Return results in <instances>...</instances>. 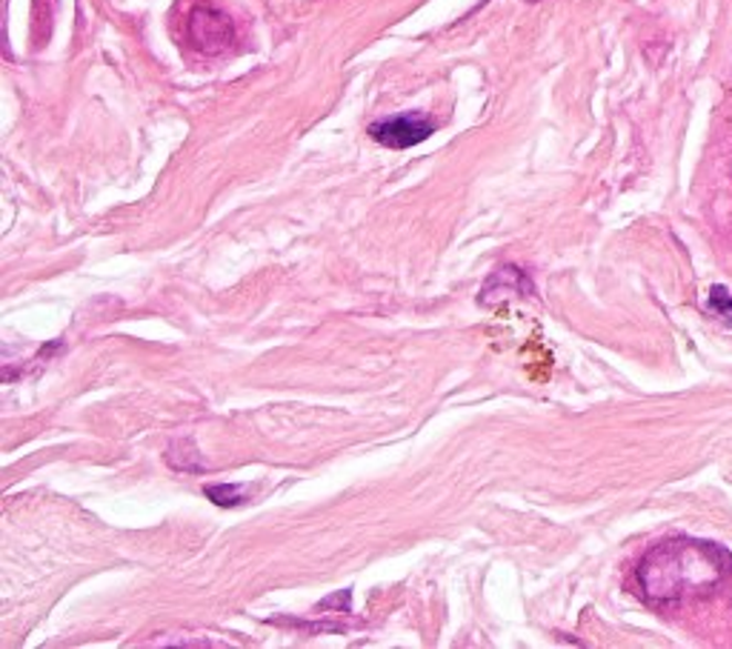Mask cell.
Returning a JSON list of instances; mask_svg holds the SVG:
<instances>
[{"instance_id":"1","label":"cell","mask_w":732,"mask_h":649,"mask_svg":"<svg viewBox=\"0 0 732 649\" xmlns=\"http://www.w3.org/2000/svg\"><path fill=\"white\" fill-rule=\"evenodd\" d=\"M730 555L707 541H663L644 555L638 584L652 601H676L684 593L710 589L724 578Z\"/></svg>"},{"instance_id":"3","label":"cell","mask_w":732,"mask_h":649,"mask_svg":"<svg viewBox=\"0 0 732 649\" xmlns=\"http://www.w3.org/2000/svg\"><path fill=\"white\" fill-rule=\"evenodd\" d=\"M436 132V124L423 115V112H404V115H393L378 124L369 126V135L378 140L380 146L389 149H409L427 140Z\"/></svg>"},{"instance_id":"2","label":"cell","mask_w":732,"mask_h":649,"mask_svg":"<svg viewBox=\"0 0 732 649\" xmlns=\"http://www.w3.org/2000/svg\"><path fill=\"white\" fill-rule=\"evenodd\" d=\"M187 32L192 46L207 52V55L223 52V49L232 43V38H236V29H232L229 14H223L221 9L215 7H195L192 12H189Z\"/></svg>"},{"instance_id":"4","label":"cell","mask_w":732,"mask_h":649,"mask_svg":"<svg viewBox=\"0 0 732 649\" xmlns=\"http://www.w3.org/2000/svg\"><path fill=\"white\" fill-rule=\"evenodd\" d=\"M203 495L218 506H238L243 504V498H247V486L241 484H209L203 490Z\"/></svg>"},{"instance_id":"5","label":"cell","mask_w":732,"mask_h":649,"mask_svg":"<svg viewBox=\"0 0 732 649\" xmlns=\"http://www.w3.org/2000/svg\"><path fill=\"white\" fill-rule=\"evenodd\" d=\"M707 306H710L715 315H721V318H726L732 324V295H730V290H724V286H712Z\"/></svg>"}]
</instances>
